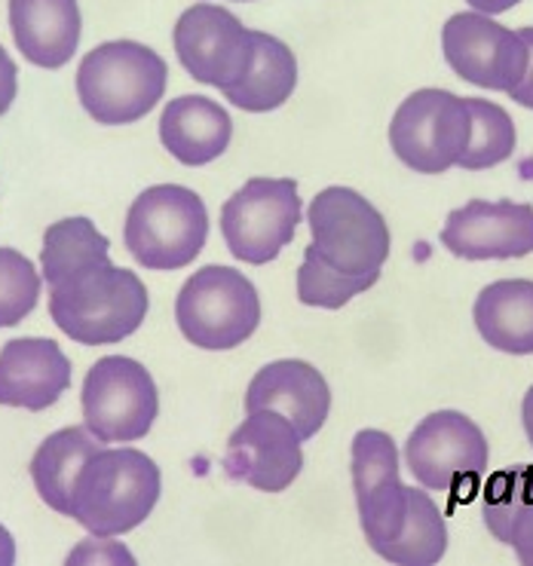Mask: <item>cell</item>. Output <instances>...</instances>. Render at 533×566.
<instances>
[{
	"label": "cell",
	"instance_id": "6da1fadb",
	"mask_svg": "<svg viewBox=\"0 0 533 566\" xmlns=\"http://www.w3.org/2000/svg\"><path fill=\"white\" fill-rule=\"evenodd\" d=\"M353 490L374 554L399 566H432L448 552V527L424 490L405 488L396 441L380 429L353 438Z\"/></svg>",
	"mask_w": 533,
	"mask_h": 566
},
{
	"label": "cell",
	"instance_id": "7a4b0ae2",
	"mask_svg": "<svg viewBox=\"0 0 533 566\" xmlns=\"http://www.w3.org/2000/svg\"><path fill=\"white\" fill-rule=\"evenodd\" d=\"M147 289L133 270L98 261L50 285V316L62 334L83 346H111L142 328Z\"/></svg>",
	"mask_w": 533,
	"mask_h": 566
},
{
	"label": "cell",
	"instance_id": "3957f363",
	"mask_svg": "<svg viewBox=\"0 0 533 566\" xmlns=\"http://www.w3.org/2000/svg\"><path fill=\"white\" fill-rule=\"evenodd\" d=\"M160 469L147 453L135 448H102L74 481L67 517L98 539L123 536L145 524L160 500Z\"/></svg>",
	"mask_w": 533,
	"mask_h": 566
},
{
	"label": "cell",
	"instance_id": "277c9868",
	"mask_svg": "<svg viewBox=\"0 0 533 566\" xmlns=\"http://www.w3.org/2000/svg\"><path fill=\"white\" fill-rule=\"evenodd\" d=\"M169 67L135 40H107L83 55L77 95L86 114L102 126H126L147 117L166 93Z\"/></svg>",
	"mask_w": 533,
	"mask_h": 566
},
{
	"label": "cell",
	"instance_id": "5b68a950",
	"mask_svg": "<svg viewBox=\"0 0 533 566\" xmlns=\"http://www.w3.org/2000/svg\"><path fill=\"white\" fill-rule=\"evenodd\" d=\"M304 261L344 279L380 276L389 258V224L368 199L349 187H325L310 202Z\"/></svg>",
	"mask_w": 533,
	"mask_h": 566
},
{
	"label": "cell",
	"instance_id": "8992f818",
	"mask_svg": "<svg viewBox=\"0 0 533 566\" xmlns=\"http://www.w3.org/2000/svg\"><path fill=\"white\" fill-rule=\"evenodd\" d=\"M209 237V211L181 185L147 187L126 214V249L147 270H181L194 264Z\"/></svg>",
	"mask_w": 533,
	"mask_h": 566
},
{
	"label": "cell",
	"instance_id": "52a82bcc",
	"mask_svg": "<svg viewBox=\"0 0 533 566\" xmlns=\"http://www.w3.org/2000/svg\"><path fill=\"white\" fill-rule=\"evenodd\" d=\"M175 322L187 340L200 349H237L258 331L261 301L240 270L202 266L178 291Z\"/></svg>",
	"mask_w": 533,
	"mask_h": 566
},
{
	"label": "cell",
	"instance_id": "ba28073f",
	"mask_svg": "<svg viewBox=\"0 0 533 566\" xmlns=\"http://www.w3.org/2000/svg\"><path fill=\"white\" fill-rule=\"evenodd\" d=\"M472 117L467 98L448 90H417L389 123L393 154L420 175H445L467 154Z\"/></svg>",
	"mask_w": 533,
	"mask_h": 566
},
{
	"label": "cell",
	"instance_id": "9c48e42d",
	"mask_svg": "<svg viewBox=\"0 0 533 566\" xmlns=\"http://www.w3.org/2000/svg\"><path fill=\"white\" fill-rule=\"evenodd\" d=\"M160 413L157 382L142 361L126 356L98 358L83 382V420L105 444L142 441Z\"/></svg>",
	"mask_w": 533,
	"mask_h": 566
},
{
	"label": "cell",
	"instance_id": "30bf717a",
	"mask_svg": "<svg viewBox=\"0 0 533 566\" xmlns=\"http://www.w3.org/2000/svg\"><path fill=\"white\" fill-rule=\"evenodd\" d=\"M301 224V197L292 178H252L227 199L221 233L242 264H270L294 239Z\"/></svg>",
	"mask_w": 533,
	"mask_h": 566
},
{
	"label": "cell",
	"instance_id": "8fae6325",
	"mask_svg": "<svg viewBox=\"0 0 533 566\" xmlns=\"http://www.w3.org/2000/svg\"><path fill=\"white\" fill-rule=\"evenodd\" d=\"M488 438L460 410H436L414 429L405 444L408 472L420 488L457 493L472 490L488 472Z\"/></svg>",
	"mask_w": 533,
	"mask_h": 566
},
{
	"label": "cell",
	"instance_id": "7c38bea8",
	"mask_svg": "<svg viewBox=\"0 0 533 566\" xmlns=\"http://www.w3.org/2000/svg\"><path fill=\"white\" fill-rule=\"evenodd\" d=\"M175 53L190 77L224 93L252 71L254 31L224 7L197 3L175 22Z\"/></svg>",
	"mask_w": 533,
	"mask_h": 566
},
{
	"label": "cell",
	"instance_id": "4fadbf2b",
	"mask_svg": "<svg viewBox=\"0 0 533 566\" xmlns=\"http://www.w3.org/2000/svg\"><path fill=\"white\" fill-rule=\"evenodd\" d=\"M441 50L453 74L481 90L509 93L527 71V46L519 31L484 13H457L441 28Z\"/></svg>",
	"mask_w": 533,
	"mask_h": 566
},
{
	"label": "cell",
	"instance_id": "5bb4252c",
	"mask_svg": "<svg viewBox=\"0 0 533 566\" xmlns=\"http://www.w3.org/2000/svg\"><path fill=\"white\" fill-rule=\"evenodd\" d=\"M301 469V434L282 413L273 410L249 413L227 441L224 472L261 493L289 490Z\"/></svg>",
	"mask_w": 533,
	"mask_h": 566
},
{
	"label": "cell",
	"instance_id": "9a60e30c",
	"mask_svg": "<svg viewBox=\"0 0 533 566\" xmlns=\"http://www.w3.org/2000/svg\"><path fill=\"white\" fill-rule=\"evenodd\" d=\"M441 245L463 261L527 258L533 254V206L512 199H472L448 214Z\"/></svg>",
	"mask_w": 533,
	"mask_h": 566
},
{
	"label": "cell",
	"instance_id": "2e32d148",
	"mask_svg": "<svg viewBox=\"0 0 533 566\" xmlns=\"http://www.w3.org/2000/svg\"><path fill=\"white\" fill-rule=\"evenodd\" d=\"M245 410H273L292 422L301 441H310L320 432L328 410H332V389L320 370L301 358H280L258 370L245 392Z\"/></svg>",
	"mask_w": 533,
	"mask_h": 566
},
{
	"label": "cell",
	"instance_id": "e0dca14e",
	"mask_svg": "<svg viewBox=\"0 0 533 566\" xmlns=\"http://www.w3.org/2000/svg\"><path fill=\"white\" fill-rule=\"evenodd\" d=\"M71 386V361L59 343L46 337H19L0 349V405L46 410Z\"/></svg>",
	"mask_w": 533,
	"mask_h": 566
},
{
	"label": "cell",
	"instance_id": "ac0fdd59",
	"mask_svg": "<svg viewBox=\"0 0 533 566\" xmlns=\"http://www.w3.org/2000/svg\"><path fill=\"white\" fill-rule=\"evenodd\" d=\"M10 28L19 53L38 67H62L81 43L77 0H10Z\"/></svg>",
	"mask_w": 533,
	"mask_h": 566
},
{
	"label": "cell",
	"instance_id": "d6986e66",
	"mask_svg": "<svg viewBox=\"0 0 533 566\" xmlns=\"http://www.w3.org/2000/svg\"><path fill=\"white\" fill-rule=\"evenodd\" d=\"M233 119L206 95H181L166 105L160 117V142L178 163L206 166L227 150Z\"/></svg>",
	"mask_w": 533,
	"mask_h": 566
},
{
	"label": "cell",
	"instance_id": "ffe728a7",
	"mask_svg": "<svg viewBox=\"0 0 533 566\" xmlns=\"http://www.w3.org/2000/svg\"><path fill=\"white\" fill-rule=\"evenodd\" d=\"M472 318L481 340L497 353L533 356V282L500 279L481 289L472 306Z\"/></svg>",
	"mask_w": 533,
	"mask_h": 566
},
{
	"label": "cell",
	"instance_id": "44dd1931",
	"mask_svg": "<svg viewBox=\"0 0 533 566\" xmlns=\"http://www.w3.org/2000/svg\"><path fill=\"white\" fill-rule=\"evenodd\" d=\"M484 527L533 566V465L493 474L484 488Z\"/></svg>",
	"mask_w": 533,
	"mask_h": 566
},
{
	"label": "cell",
	"instance_id": "7402d4cb",
	"mask_svg": "<svg viewBox=\"0 0 533 566\" xmlns=\"http://www.w3.org/2000/svg\"><path fill=\"white\" fill-rule=\"evenodd\" d=\"M105 448V441H98L90 429L71 426L59 429L43 441L34 460H31V481L41 493V500L59 514L71 512V493L81 469Z\"/></svg>",
	"mask_w": 533,
	"mask_h": 566
},
{
	"label": "cell",
	"instance_id": "603a6c76",
	"mask_svg": "<svg viewBox=\"0 0 533 566\" xmlns=\"http://www.w3.org/2000/svg\"><path fill=\"white\" fill-rule=\"evenodd\" d=\"M297 86V59L294 53L273 34L254 31V62L252 71L224 90L227 102L249 114H266L276 111L292 98Z\"/></svg>",
	"mask_w": 533,
	"mask_h": 566
},
{
	"label": "cell",
	"instance_id": "cb8c5ba5",
	"mask_svg": "<svg viewBox=\"0 0 533 566\" xmlns=\"http://www.w3.org/2000/svg\"><path fill=\"white\" fill-rule=\"evenodd\" d=\"M107 251H111V242L95 230L90 218H62L43 233V279L46 285H55L83 266L107 261L111 258Z\"/></svg>",
	"mask_w": 533,
	"mask_h": 566
},
{
	"label": "cell",
	"instance_id": "d4e9b609",
	"mask_svg": "<svg viewBox=\"0 0 533 566\" xmlns=\"http://www.w3.org/2000/svg\"><path fill=\"white\" fill-rule=\"evenodd\" d=\"M469 117H472V135H469L467 154L460 157L457 166L469 171L493 169L500 163H506L515 150V123L506 111L484 98H467Z\"/></svg>",
	"mask_w": 533,
	"mask_h": 566
},
{
	"label": "cell",
	"instance_id": "484cf974",
	"mask_svg": "<svg viewBox=\"0 0 533 566\" xmlns=\"http://www.w3.org/2000/svg\"><path fill=\"white\" fill-rule=\"evenodd\" d=\"M41 297V273L22 251L0 249V328H13L31 316Z\"/></svg>",
	"mask_w": 533,
	"mask_h": 566
},
{
	"label": "cell",
	"instance_id": "4316f807",
	"mask_svg": "<svg viewBox=\"0 0 533 566\" xmlns=\"http://www.w3.org/2000/svg\"><path fill=\"white\" fill-rule=\"evenodd\" d=\"M377 279L380 276L344 279L332 270H322V266L304 261L297 270V301L304 306H320V310H341L356 294L377 285Z\"/></svg>",
	"mask_w": 533,
	"mask_h": 566
},
{
	"label": "cell",
	"instance_id": "83f0119b",
	"mask_svg": "<svg viewBox=\"0 0 533 566\" xmlns=\"http://www.w3.org/2000/svg\"><path fill=\"white\" fill-rule=\"evenodd\" d=\"M81 560H95V564H102V560H126V564H133V554L126 552L123 545H114V542L86 539L81 542L77 552L67 554V564H81Z\"/></svg>",
	"mask_w": 533,
	"mask_h": 566
},
{
	"label": "cell",
	"instance_id": "f1b7e54d",
	"mask_svg": "<svg viewBox=\"0 0 533 566\" xmlns=\"http://www.w3.org/2000/svg\"><path fill=\"white\" fill-rule=\"evenodd\" d=\"M15 93H19V71H15V62L10 59V53L0 46V117L10 111V105L15 102Z\"/></svg>",
	"mask_w": 533,
	"mask_h": 566
},
{
	"label": "cell",
	"instance_id": "f546056e",
	"mask_svg": "<svg viewBox=\"0 0 533 566\" xmlns=\"http://www.w3.org/2000/svg\"><path fill=\"white\" fill-rule=\"evenodd\" d=\"M519 34L524 40V46H527V71H524L519 86L509 90V95H512V102H519L521 107H531L533 111V28H521Z\"/></svg>",
	"mask_w": 533,
	"mask_h": 566
},
{
	"label": "cell",
	"instance_id": "4dcf8cb0",
	"mask_svg": "<svg viewBox=\"0 0 533 566\" xmlns=\"http://www.w3.org/2000/svg\"><path fill=\"white\" fill-rule=\"evenodd\" d=\"M467 3L475 10V13L497 15V13H506V10H512V7H519L521 0H467Z\"/></svg>",
	"mask_w": 533,
	"mask_h": 566
},
{
	"label": "cell",
	"instance_id": "1f68e13d",
	"mask_svg": "<svg viewBox=\"0 0 533 566\" xmlns=\"http://www.w3.org/2000/svg\"><path fill=\"white\" fill-rule=\"evenodd\" d=\"M15 560V542L7 533V527H0V566H13Z\"/></svg>",
	"mask_w": 533,
	"mask_h": 566
},
{
	"label": "cell",
	"instance_id": "d6a6232c",
	"mask_svg": "<svg viewBox=\"0 0 533 566\" xmlns=\"http://www.w3.org/2000/svg\"><path fill=\"white\" fill-rule=\"evenodd\" d=\"M521 420H524V432H527V441L533 448V386L527 389V396L521 401Z\"/></svg>",
	"mask_w": 533,
	"mask_h": 566
},
{
	"label": "cell",
	"instance_id": "836d02e7",
	"mask_svg": "<svg viewBox=\"0 0 533 566\" xmlns=\"http://www.w3.org/2000/svg\"><path fill=\"white\" fill-rule=\"evenodd\" d=\"M237 3H249V0H237Z\"/></svg>",
	"mask_w": 533,
	"mask_h": 566
}]
</instances>
